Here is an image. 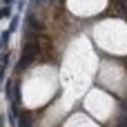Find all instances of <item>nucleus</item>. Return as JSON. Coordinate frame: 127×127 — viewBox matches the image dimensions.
Instances as JSON below:
<instances>
[{
	"instance_id": "nucleus-3",
	"label": "nucleus",
	"mask_w": 127,
	"mask_h": 127,
	"mask_svg": "<svg viewBox=\"0 0 127 127\" xmlns=\"http://www.w3.org/2000/svg\"><path fill=\"white\" fill-rule=\"evenodd\" d=\"M114 107H116V100H114L109 94H105L103 89H89V92L83 96V109H85L92 118H96V121L109 118V114H112Z\"/></svg>"
},
{
	"instance_id": "nucleus-1",
	"label": "nucleus",
	"mask_w": 127,
	"mask_h": 127,
	"mask_svg": "<svg viewBox=\"0 0 127 127\" xmlns=\"http://www.w3.org/2000/svg\"><path fill=\"white\" fill-rule=\"evenodd\" d=\"M96 65V56L87 42L85 36L76 38L63 58V67H60V85L65 89V96L69 98H80L85 96V87L89 85L92 71Z\"/></svg>"
},
{
	"instance_id": "nucleus-5",
	"label": "nucleus",
	"mask_w": 127,
	"mask_h": 127,
	"mask_svg": "<svg viewBox=\"0 0 127 127\" xmlns=\"http://www.w3.org/2000/svg\"><path fill=\"white\" fill-rule=\"evenodd\" d=\"M60 127H98V123L89 114H85V112H74V114H69L63 121Z\"/></svg>"
},
{
	"instance_id": "nucleus-4",
	"label": "nucleus",
	"mask_w": 127,
	"mask_h": 127,
	"mask_svg": "<svg viewBox=\"0 0 127 127\" xmlns=\"http://www.w3.org/2000/svg\"><path fill=\"white\" fill-rule=\"evenodd\" d=\"M67 9L78 16V18H85V16H94L98 11L105 9V0H67Z\"/></svg>"
},
{
	"instance_id": "nucleus-2",
	"label": "nucleus",
	"mask_w": 127,
	"mask_h": 127,
	"mask_svg": "<svg viewBox=\"0 0 127 127\" xmlns=\"http://www.w3.org/2000/svg\"><path fill=\"white\" fill-rule=\"evenodd\" d=\"M60 74L56 67L42 63L29 67L20 78V100L27 109H38L49 105L60 92Z\"/></svg>"
}]
</instances>
